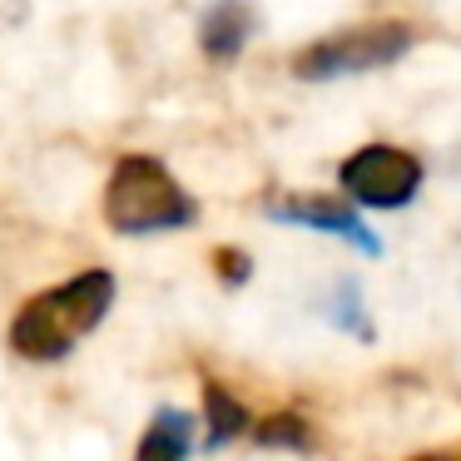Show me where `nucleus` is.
I'll return each instance as SVG.
<instances>
[{
	"label": "nucleus",
	"instance_id": "obj_1",
	"mask_svg": "<svg viewBox=\"0 0 461 461\" xmlns=\"http://www.w3.org/2000/svg\"><path fill=\"white\" fill-rule=\"evenodd\" d=\"M114 273L110 268H85L65 283H50L45 293L25 298L15 308L11 328H5V342L21 362H35V367H55L65 362L114 308Z\"/></svg>",
	"mask_w": 461,
	"mask_h": 461
},
{
	"label": "nucleus",
	"instance_id": "obj_2",
	"mask_svg": "<svg viewBox=\"0 0 461 461\" xmlns=\"http://www.w3.org/2000/svg\"><path fill=\"white\" fill-rule=\"evenodd\" d=\"M100 213L124 239H149V233H179L199 223V199L169 174V164L154 154H124L110 169Z\"/></svg>",
	"mask_w": 461,
	"mask_h": 461
},
{
	"label": "nucleus",
	"instance_id": "obj_3",
	"mask_svg": "<svg viewBox=\"0 0 461 461\" xmlns=\"http://www.w3.org/2000/svg\"><path fill=\"white\" fill-rule=\"evenodd\" d=\"M417 45V31L402 21H367V25H348L332 31L322 41L303 45L293 55V75L308 85H332V80H352V75H372L397 65L402 55Z\"/></svg>",
	"mask_w": 461,
	"mask_h": 461
},
{
	"label": "nucleus",
	"instance_id": "obj_4",
	"mask_svg": "<svg viewBox=\"0 0 461 461\" xmlns=\"http://www.w3.org/2000/svg\"><path fill=\"white\" fill-rule=\"evenodd\" d=\"M421 159L397 144H362L352 149L348 159L338 164V189L348 194L357 209L372 213H392V209H407L411 199L421 194Z\"/></svg>",
	"mask_w": 461,
	"mask_h": 461
},
{
	"label": "nucleus",
	"instance_id": "obj_5",
	"mask_svg": "<svg viewBox=\"0 0 461 461\" xmlns=\"http://www.w3.org/2000/svg\"><path fill=\"white\" fill-rule=\"evenodd\" d=\"M268 219H278V223H298V229H318V233H332V239L352 243V249L367 253V258H377V253H382V239L357 219V209H352V203H342V199H328V194L278 199V203L268 209Z\"/></svg>",
	"mask_w": 461,
	"mask_h": 461
},
{
	"label": "nucleus",
	"instance_id": "obj_6",
	"mask_svg": "<svg viewBox=\"0 0 461 461\" xmlns=\"http://www.w3.org/2000/svg\"><path fill=\"white\" fill-rule=\"evenodd\" d=\"M253 5L249 0H213L199 21V50L209 65H233L253 41Z\"/></svg>",
	"mask_w": 461,
	"mask_h": 461
},
{
	"label": "nucleus",
	"instance_id": "obj_7",
	"mask_svg": "<svg viewBox=\"0 0 461 461\" xmlns=\"http://www.w3.org/2000/svg\"><path fill=\"white\" fill-rule=\"evenodd\" d=\"M194 451V427L179 407H159L154 421L144 427L140 447H134V461H189Z\"/></svg>",
	"mask_w": 461,
	"mask_h": 461
},
{
	"label": "nucleus",
	"instance_id": "obj_8",
	"mask_svg": "<svg viewBox=\"0 0 461 461\" xmlns=\"http://www.w3.org/2000/svg\"><path fill=\"white\" fill-rule=\"evenodd\" d=\"M249 431V407L219 382H203V441L209 447H229L233 437Z\"/></svg>",
	"mask_w": 461,
	"mask_h": 461
},
{
	"label": "nucleus",
	"instance_id": "obj_9",
	"mask_svg": "<svg viewBox=\"0 0 461 461\" xmlns=\"http://www.w3.org/2000/svg\"><path fill=\"white\" fill-rule=\"evenodd\" d=\"M253 437H258V447H273V451H312V427L303 421V411H288V407L263 417L253 427Z\"/></svg>",
	"mask_w": 461,
	"mask_h": 461
},
{
	"label": "nucleus",
	"instance_id": "obj_10",
	"mask_svg": "<svg viewBox=\"0 0 461 461\" xmlns=\"http://www.w3.org/2000/svg\"><path fill=\"white\" fill-rule=\"evenodd\" d=\"M332 322L357 332V338H372V322H367V312H362V293L352 288V283H338V293H332Z\"/></svg>",
	"mask_w": 461,
	"mask_h": 461
},
{
	"label": "nucleus",
	"instance_id": "obj_11",
	"mask_svg": "<svg viewBox=\"0 0 461 461\" xmlns=\"http://www.w3.org/2000/svg\"><path fill=\"white\" fill-rule=\"evenodd\" d=\"M213 273L223 278V288H243L249 273H253V263H249V253H243V249H219V253H213Z\"/></svg>",
	"mask_w": 461,
	"mask_h": 461
}]
</instances>
